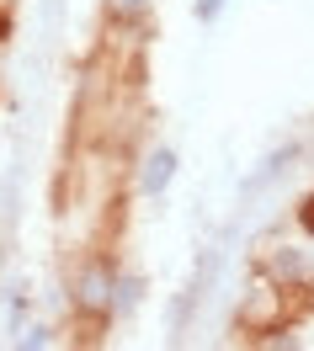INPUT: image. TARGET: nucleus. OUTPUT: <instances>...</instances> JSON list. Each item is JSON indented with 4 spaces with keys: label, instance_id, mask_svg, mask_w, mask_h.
<instances>
[{
    "label": "nucleus",
    "instance_id": "f257e3e1",
    "mask_svg": "<svg viewBox=\"0 0 314 351\" xmlns=\"http://www.w3.org/2000/svg\"><path fill=\"white\" fill-rule=\"evenodd\" d=\"M171 171H176V154H171V149L149 154V171H144V186H149V192H160V186L171 181Z\"/></svg>",
    "mask_w": 314,
    "mask_h": 351
},
{
    "label": "nucleus",
    "instance_id": "f03ea898",
    "mask_svg": "<svg viewBox=\"0 0 314 351\" xmlns=\"http://www.w3.org/2000/svg\"><path fill=\"white\" fill-rule=\"evenodd\" d=\"M128 5H138V0H128Z\"/></svg>",
    "mask_w": 314,
    "mask_h": 351
}]
</instances>
